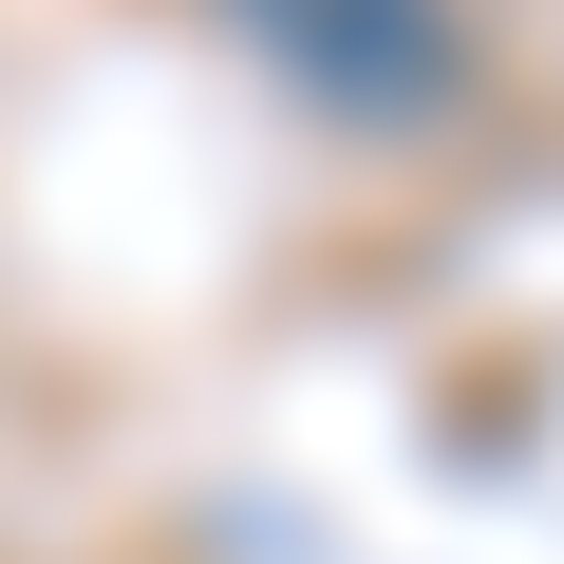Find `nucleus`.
Here are the masks:
<instances>
[{
	"label": "nucleus",
	"mask_w": 564,
	"mask_h": 564,
	"mask_svg": "<svg viewBox=\"0 0 564 564\" xmlns=\"http://www.w3.org/2000/svg\"><path fill=\"white\" fill-rule=\"evenodd\" d=\"M226 20L321 113H358V132H433L470 95V20H452V0H226Z\"/></svg>",
	"instance_id": "f257e3e1"
}]
</instances>
